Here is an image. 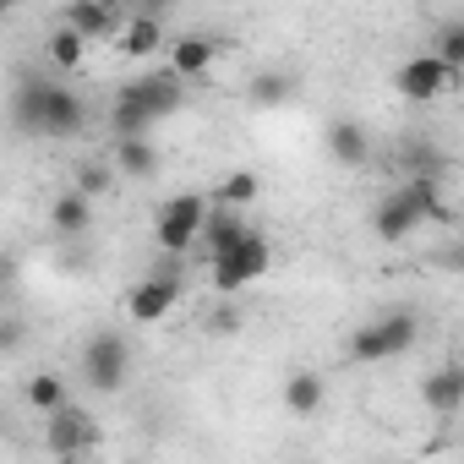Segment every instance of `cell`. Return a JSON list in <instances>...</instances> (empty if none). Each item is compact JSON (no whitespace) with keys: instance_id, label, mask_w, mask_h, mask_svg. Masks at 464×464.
Returning a JSON list of instances; mask_svg holds the SVG:
<instances>
[{"instance_id":"cell-6","label":"cell","mask_w":464,"mask_h":464,"mask_svg":"<svg viewBox=\"0 0 464 464\" xmlns=\"http://www.w3.org/2000/svg\"><path fill=\"white\" fill-rule=\"evenodd\" d=\"M202 213H208V197H202V191H175V197H164L159 213H153V241H159V252L191 257L197 229H202Z\"/></svg>"},{"instance_id":"cell-1","label":"cell","mask_w":464,"mask_h":464,"mask_svg":"<svg viewBox=\"0 0 464 464\" xmlns=\"http://www.w3.org/2000/svg\"><path fill=\"white\" fill-rule=\"evenodd\" d=\"M17 126L34 131V137H50V142H66L88 126V99L61 82V77H44V72H28L17 82Z\"/></svg>"},{"instance_id":"cell-8","label":"cell","mask_w":464,"mask_h":464,"mask_svg":"<svg viewBox=\"0 0 464 464\" xmlns=\"http://www.w3.org/2000/svg\"><path fill=\"white\" fill-rule=\"evenodd\" d=\"M115 93H121V99H131L137 110H148V115H153V126H159V121H169V115L186 104V77H175L169 66H153V72L126 77Z\"/></svg>"},{"instance_id":"cell-29","label":"cell","mask_w":464,"mask_h":464,"mask_svg":"<svg viewBox=\"0 0 464 464\" xmlns=\"http://www.w3.org/2000/svg\"><path fill=\"white\" fill-rule=\"evenodd\" d=\"M142 6H153V12H169V6H175V0H142Z\"/></svg>"},{"instance_id":"cell-19","label":"cell","mask_w":464,"mask_h":464,"mask_svg":"<svg viewBox=\"0 0 464 464\" xmlns=\"http://www.w3.org/2000/svg\"><path fill=\"white\" fill-rule=\"evenodd\" d=\"M44 61H50V72H82V61H88V39L82 34H72L66 23L50 34V44H44Z\"/></svg>"},{"instance_id":"cell-5","label":"cell","mask_w":464,"mask_h":464,"mask_svg":"<svg viewBox=\"0 0 464 464\" xmlns=\"http://www.w3.org/2000/svg\"><path fill=\"white\" fill-rule=\"evenodd\" d=\"M77 372H82V382H88L93 393H121L126 377H131V344H126V334H115V328H93V334L82 339V361H77Z\"/></svg>"},{"instance_id":"cell-7","label":"cell","mask_w":464,"mask_h":464,"mask_svg":"<svg viewBox=\"0 0 464 464\" xmlns=\"http://www.w3.org/2000/svg\"><path fill=\"white\" fill-rule=\"evenodd\" d=\"M104 442V431H99V420L82 410V404H55L50 415H44V448L55 453V459H77V453H93Z\"/></svg>"},{"instance_id":"cell-10","label":"cell","mask_w":464,"mask_h":464,"mask_svg":"<svg viewBox=\"0 0 464 464\" xmlns=\"http://www.w3.org/2000/svg\"><path fill=\"white\" fill-rule=\"evenodd\" d=\"M126 17H131L126 0H72L61 23L72 34H82L88 44H115V34L126 28Z\"/></svg>"},{"instance_id":"cell-21","label":"cell","mask_w":464,"mask_h":464,"mask_svg":"<svg viewBox=\"0 0 464 464\" xmlns=\"http://www.w3.org/2000/svg\"><path fill=\"white\" fill-rule=\"evenodd\" d=\"M23 399H28V410L50 415L55 404H66V399H72V382H66L61 372H34V377H28V388H23Z\"/></svg>"},{"instance_id":"cell-11","label":"cell","mask_w":464,"mask_h":464,"mask_svg":"<svg viewBox=\"0 0 464 464\" xmlns=\"http://www.w3.org/2000/svg\"><path fill=\"white\" fill-rule=\"evenodd\" d=\"M164 44H169V34H164V12H153V6H137V12L126 17V28L115 34V50H121V61H131V66L159 61Z\"/></svg>"},{"instance_id":"cell-28","label":"cell","mask_w":464,"mask_h":464,"mask_svg":"<svg viewBox=\"0 0 464 464\" xmlns=\"http://www.w3.org/2000/svg\"><path fill=\"white\" fill-rule=\"evenodd\" d=\"M17 6H23V0H0V17H12Z\"/></svg>"},{"instance_id":"cell-17","label":"cell","mask_w":464,"mask_h":464,"mask_svg":"<svg viewBox=\"0 0 464 464\" xmlns=\"http://www.w3.org/2000/svg\"><path fill=\"white\" fill-rule=\"evenodd\" d=\"M50 224H55V236H88L93 229V197H82L77 186L72 191H61L55 202H50Z\"/></svg>"},{"instance_id":"cell-3","label":"cell","mask_w":464,"mask_h":464,"mask_svg":"<svg viewBox=\"0 0 464 464\" xmlns=\"http://www.w3.org/2000/svg\"><path fill=\"white\" fill-rule=\"evenodd\" d=\"M415 339H420V317L399 306V312H382V317L361 323V328L350 334V355H355L361 366H382V361L410 355V350H415Z\"/></svg>"},{"instance_id":"cell-14","label":"cell","mask_w":464,"mask_h":464,"mask_svg":"<svg viewBox=\"0 0 464 464\" xmlns=\"http://www.w3.org/2000/svg\"><path fill=\"white\" fill-rule=\"evenodd\" d=\"M213 61H218V44H213V39H202V34H180V39H169V44H164V66H169L175 77H186V82L208 77V72H213Z\"/></svg>"},{"instance_id":"cell-27","label":"cell","mask_w":464,"mask_h":464,"mask_svg":"<svg viewBox=\"0 0 464 464\" xmlns=\"http://www.w3.org/2000/svg\"><path fill=\"white\" fill-rule=\"evenodd\" d=\"M12 274H17V263H12L6 252H0V285H12Z\"/></svg>"},{"instance_id":"cell-25","label":"cell","mask_w":464,"mask_h":464,"mask_svg":"<svg viewBox=\"0 0 464 464\" xmlns=\"http://www.w3.org/2000/svg\"><path fill=\"white\" fill-rule=\"evenodd\" d=\"M246 323H241V312L236 306H218L213 317H208V334H218V339H229V334H241Z\"/></svg>"},{"instance_id":"cell-22","label":"cell","mask_w":464,"mask_h":464,"mask_svg":"<svg viewBox=\"0 0 464 464\" xmlns=\"http://www.w3.org/2000/svg\"><path fill=\"white\" fill-rule=\"evenodd\" d=\"M115 180H121V175H115V164H110V159H82V164H77V175H72V186H77L82 197H93V202H99V197H110V191H115Z\"/></svg>"},{"instance_id":"cell-20","label":"cell","mask_w":464,"mask_h":464,"mask_svg":"<svg viewBox=\"0 0 464 464\" xmlns=\"http://www.w3.org/2000/svg\"><path fill=\"white\" fill-rule=\"evenodd\" d=\"M290 93H295V77L290 72H257L246 82V104L252 110H279V104H290Z\"/></svg>"},{"instance_id":"cell-18","label":"cell","mask_w":464,"mask_h":464,"mask_svg":"<svg viewBox=\"0 0 464 464\" xmlns=\"http://www.w3.org/2000/svg\"><path fill=\"white\" fill-rule=\"evenodd\" d=\"M323 399H328V388H323L317 372H290V377H285V410H290V415H317Z\"/></svg>"},{"instance_id":"cell-24","label":"cell","mask_w":464,"mask_h":464,"mask_svg":"<svg viewBox=\"0 0 464 464\" xmlns=\"http://www.w3.org/2000/svg\"><path fill=\"white\" fill-rule=\"evenodd\" d=\"M448 72H459L464 77V23H442L437 28V50H431Z\"/></svg>"},{"instance_id":"cell-12","label":"cell","mask_w":464,"mask_h":464,"mask_svg":"<svg viewBox=\"0 0 464 464\" xmlns=\"http://www.w3.org/2000/svg\"><path fill=\"white\" fill-rule=\"evenodd\" d=\"M420 404H426L437 420H453V415L464 410V366L448 361V366L426 372V377H420Z\"/></svg>"},{"instance_id":"cell-4","label":"cell","mask_w":464,"mask_h":464,"mask_svg":"<svg viewBox=\"0 0 464 464\" xmlns=\"http://www.w3.org/2000/svg\"><path fill=\"white\" fill-rule=\"evenodd\" d=\"M175 306H180V257L164 252V263H153V274H142L126 290V317L137 328H159Z\"/></svg>"},{"instance_id":"cell-16","label":"cell","mask_w":464,"mask_h":464,"mask_svg":"<svg viewBox=\"0 0 464 464\" xmlns=\"http://www.w3.org/2000/svg\"><path fill=\"white\" fill-rule=\"evenodd\" d=\"M328 159L339 169H366L372 164V131L361 121H334L328 126Z\"/></svg>"},{"instance_id":"cell-26","label":"cell","mask_w":464,"mask_h":464,"mask_svg":"<svg viewBox=\"0 0 464 464\" xmlns=\"http://www.w3.org/2000/svg\"><path fill=\"white\" fill-rule=\"evenodd\" d=\"M17 344H23V323L6 317V323H0V350H17Z\"/></svg>"},{"instance_id":"cell-9","label":"cell","mask_w":464,"mask_h":464,"mask_svg":"<svg viewBox=\"0 0 464 464\" xmlns=\"http://www.w3.org/2000/svg\"><path fill=\"white\" fill-rule=\"evenodd\" d=\"M459 82H464V77H459V72H448L431 50H420V55L399 61V72H393V88H399V99H410V104H431V99L453 93Z\"/></svg>"},{"instance_id":"cell-2","label":"cell","mask_w":464,"mask_h":464,"mask_svg":"<svg viewBox=\"0 0 464 464\" xmlns=\"http://www.w3.org/2000/svg\"><path fill=\"white\" fill-rule=\"evenodd\" d=\"M208 290L213 295H241V290H252L257 279H268V268H274V241L263 236V229H241L229 246H218L208 263Z\"/></svg>"},{"instance_id":"cell-13","label":"cell","mask_w":464,"mask_h":464,"mask_svg":"<svg viewBox=\"0 0 464 464\" xmlns=\"http://www.w3.org/2000/svg\"><path fill=\"white\" fill-rule=\"evenodd\" d=\"M246 229V208H229V202H213L208 197V213H202V229H197V246L191 252H202V263L218 252V246H229Z\"/></svg>"},{"instance_id":"cell-23","label":"cell","mask_w":464,"mask_h":464,"mask_svg":"<svg viewBox=\"0 0 464 464\" xmlns=\"http://www.w3.org/2000/svg\"><path fill=\"white\" fill-rule=\"evenodd\" d=\"M257 197H263V180H257L252 169L224 175V180H218V191H213V202H229V208H252Z\"/></svg>"},{"instance_id":"cell-15","label":"cell","mask_w":464,"mask_h":464,"mask_svg":"<svg viewBox=\"0 0 464 464\" xmlns=\"http://www.w3.org/2000/svg\"><path fill=\"white\" fill-rule=\"evenodd\" d=\"M110 164L126 180H153L164 159H159V142L153 137H110Z\"/></svg>"}]
</instances>
